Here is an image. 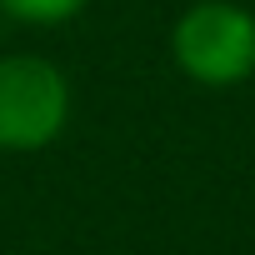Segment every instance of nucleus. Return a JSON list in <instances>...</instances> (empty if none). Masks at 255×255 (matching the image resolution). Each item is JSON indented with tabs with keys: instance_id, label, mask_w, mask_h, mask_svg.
Segmentation results:
<instances>
[{
	"instance_id": "obj_2",
	"label": "nucleus",
	"mask_w": 255,
	"mask_h": 255,
	"mask_svg": "<svg viewBox=\"0 0 255 255\" xmlns=\"http://www.w3.org/2000/svg\"><path fill=\"white\" fill-rule=\"evenodd\" d=\"M170 60L200 90H235L255 75V15L235 0H195L170 25Z\"/></svg>"
},
{
	"instance_id": "obj_3",
	"label": "nucleus",
	"mask_w": 255,
	"mask_h": 255,
	"mask_svg": "<svg viewBox=\"0 0 255 255\" xmlns=\"http://www.w3.org/2000/svg\"><path fill=\"white\" fill-rule=\"evenodd\" d=\"M85 5H90V0H0V15L15 20V25H35V30H45V25H65V20H75Z\"/></svg>"
},
{
	"instance_id": "obj_1",
	"label": "nucleus",
	"mask_w": 255,
	"mask_h": 255,
	"mask_svg": "<svg viewBox=\"0 0 255 255\" xmlns=\"http://www.w3.org/2000/svg\"><path fill=\"white\" fill-rule=\"evenodd\" d=\"M75 110L70 75L35 50L0 55V155H40L50 150Z\"/></svg>"
}]
</instances>
